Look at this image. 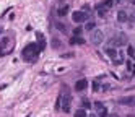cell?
<instances>
[{"mask_svg":"<svg viewBox=\"0 0 135 117\" xmlns=\"http://www.w3.org/2000/svg\"><path fill=\"white\" fill-rule=\"evenodd\" d=\"M41 44L38 46V44H28L26 47L23 49V59L24 60H34L36 57H38V54H39V51H41Z\"/></svg>","mask_w":135,"mask_h":117,"instance_id":"6da1fadb","label":"cell"},{"mask_svg":"<svg viewBox=\"0 0 135 117\" xmlns=\"http://www.w3.org/2000/svg\"><path fill=\"white\" fill-rule=\"evenodd\" d=\"M72 106V94L67 86H64V96H62V111L64 112H69Z\"/></svg>","mask_w":135,"mask_h":117,"instance_id":"7a4b0ae2","label":"cell"},{"mask_svg":"<svg viewBox=\"0 0 135 117\" xmlns=\"http://www.w3.org/2000/svg\"><path fill=\"white\" fill-rule=\"evenodd\" d=\"M90 41L93 42L95 46H99L101 42L104 41V33L101 31V29H93V31H91V38H90Z\"/></svg>","mask_w":135,"mask_h":117,"instance_id":"3957f363","label":"cell"},{"mask_svg":"<svg viewBox=\"0 0 135 117\" xmlns=\"http://www.w3.org/2000/svg\"><path fill=\"white\" fill-rule=\"evenodd\" d=\"M11 47H13L11 39H10V38H3L2 41H0V55H5L7 52H10Z\"/></svg>","mask_w":135,"mask_h":117,"instance_id":"277c9868","label":"cell"},{"mask_svg":"<svg viewBox=\"0 0 135 117\" xmlns=\"http://www.w3.org/2000/svg\"><path fill=\"white\" fill-rule=\"evenodd\" d=\"M127 36L124 34V33H119L117 36H114V38L111 39V44H114V46H117V47H122V46H127Z\"/></svg>","mask_w":135,"mask_h":117,"instance_id":"5b68a950","label":"cell"},{"mask_svg":"<svg viewBox=\"0 0 135 117\" xmlns=\"http://www.w3.org/2000/svg\"><path fill=\"white\" fill-rule=\"evenodd\" d=\"M88 18H90V15H88V13H85V11H75V13L72 15V20L75 21V23L88 21Z\"/></svg>","mask_w":135,"mask_h":117,"instance_id":"8992f818","label":"cell"},{"mask_svg":"<svg viewBox=\"0 0 135 117\" xmlns=\"http://www.w3.org/2000/svg\"><path fill=\"white\" fill-rule=\"evenodd\" d=\"M119 104H125V106H135V96H127V98H120Z\"/></svg>","mask_w":135,"mask_h":117,"instance_id":"52a82bcc","label":"cell"},{"mask_svg":"<svg viewBox=\"0 0 135 117\" xmlns=\"http://www.w3.org/2000/svg\"><path fill=\"white\" fill-rule=\"evenodd\" d=\"M88 88V80H78V81L75 83V90L77 91H83Z\"/></svg>","mask_w":135,"mask_h":117,"instance_id":"ba28073f","label":"cell"},{"mask_svg":"<svg viewBox=\"0 0 135 117\" xmlns=\"http://www.w3.org/2000/svg\"><path fill=\"white\" fill-rule=\"evenodd\" d=\"M117 21H120V23L129 21V15L125 13V11H119V13H117Z\"/></svg>","mask_w":135,"mask_h":117,"instance_id":"9c48e42d","label":"cell"},{"mask_svg":"<svg viewBox=\"0 0 135 117\" xmlns=\"http://www.w3.org/2000/svg\"><path fill=\"white\" fill-rule=\"evenodd\" d=\"M85 39L82 38V36H73V38L70 39V44H83Z\"/></svg>","mask_w":135,"mask_h":117,"instance_id":"30bf717a","label":"cell"},{"mask_svg":"<svg viewBox=\"0 0 135 117\" xmlns=\"http://www.w3.org/2000/svg\"><path fill=\"white\" fill-rule=\"evenodd\" d=\"M57 13H59V16H65L69 13V5H62V7L57 10Z\"/></svg>","mask_w":135,"mask_h":117,"instance_id":"8fae6325","label":"cell"},{"mask_svg":"<svg viewBox=\"0 0 135 117\" xmlns=\"http://www.w3.org/2000/svg\"><path fill=\"white\" fill-rule=\"evenodd\" d=\"M106 11H107V8L104 7V5H98V15H99L101 18L106 16Z\"/></svg>","mask_w":135,"mask_h":117,"instance_id":"7c38bea8","label":"cell"},{"mask_svg":"<svg viewBox=\"0 0 135 117\" xmlns=\"http://www.w3.org/2000/svg\"><path fill=\"white\" fill-rule=\"evenodd\" d=\"M106 54L109 55V57H111L112 60H116V59H117V51H116V49H107V51H106Z\"/></svg>","mask_w":135,"mask_h":117,"instance_id":"4fadbf2b","label":"cell"},{"mask_svg":"<svg viewBox=\"0 0 135 117\" xmlns=\"http://www.w3.org/2000/svg\"><path fill=\"white\" fill-rule=\"evenodd\" d=\"M98 117H107V109L104 107V106L98 109Z\"/></svg>","mask_w":135,"mask_h":117,"instance_id":"5bb4252c","label":"cell"},{"mask_svg":"<svg viewBox=\"0 0 135 117\" xmlns=\"http://www.w3.org/2000/svg\"><path fill=\"white\" fill-rule=\"evenodd\" d=\"M56 26H57V29H59V31H62V33H67V26H65V24H62V23H56Z\"/></svg>","mask_w":135,"mask_h":117,"instance_id":"9a60e30c","label":"cell"},{"mask_svg":"<svg viewBox=\"0 0 135 117\" xmlns=\"http://www.w3.org/2000/svg\"><path fill=\"white\" fill-rule=\"evenodd\" d=\"M82 104H83V107H85V109H90V107H91V102H90V99H86V98H83Z\"/></svg>","mask_w":135,"mask_h":117,"instance_id":"2e32d148","label":"cell"},{"mask_svg":"<svg viewBox=\"0 0 135 117\" xmlns=\"http://www.w3.org/2000/svg\"><path fill=\"white\" fill-rule=\"evenodd\" d=\"M127 54H129V55H130V57H132V59H135V49H133L132 46H129V47H127Z\"/></svg>","mask_w":135,"mask_h":117,"instance_id":"e0dca14e","label":"cell"},{"mask_svg":"<svg viewBox=\"0 0 135 117\" xmlns=\"http://www.w3.org/2000/svg\"><path fill=\"white\" fill-rule=\"evenodd\" d=\"M75 117H86V112H85V109H78L75 112Z\"/></svg>","mask_w":135,"mask_h":117,"instance_id":"ac0fdd59","label":"cell"},{"mask_svg":"<svg viewBox=\"0 0 135 117\" xmlns=\"http://www.w3.org/2000/svg\"><path fill=\"white\" fill-rule=\"evenodd\" d=\"M95 26H96V24H95V21H88V23H86V26H85V28H86L88 31H93V29H95Z\"/></svg>","mask_w":135,"mask_h":117,"instance_id":"d6986e66","label":"cell"},{"mask_svg":"<svg viewBox=\"0 0 135 117\" xmlns=\"http://www.w3.org/2000/svg\"><path fill=\"white\" fill-rule=\"evenodd\" d=\"M112 3H114V0H104V7H106V8H111L112 7Z\"/></svg>","mask_w":135,"mask_h":117,"instance_id":"ffe728a7","label":"cell"},{"mask_svg":"<svg viewBox=\"0 0 135 117\" xmlns=\"http://www.w3.org/2000/svg\"><path fill=\"white\" fill-rule=\"evenodd\" d=\"M82 31H83L82 28H75V29H73V34H75V36H80V34H82Z\"/></svg>","mask_w":135,"mask_h":117,"instance_id":"44dd1931","label":"cell"},{"mask_svg":"<svg viewBox=\"0 0 135 117\" xmlns=\"http://www.w3.org/2000/svg\"><path fill=\"white\" fill-rule=\"evenodd\" d=\"M52 46H54V47H59V46H60V42H59V39H54V42H52Z\"/></svg>","mask_w":135,"mask_h":117,"instance_id":"7402d4cb","label":"cell"},{"mask_svg":"<svg viewBox=\"0 0 135 117\" xmlns=\"http://www.w3.org/2000/svg\"><path fill=\"white\" fill-rule=\"evenodd\" d=\"M93 90H95V91L99 90V83H98V81H96V83H93Z\"/></svg>","mask_w":135,"mask_h":117,"instance_id":"603a6c76","label":"cell"},{"mask_svg":"<svg viewBox=\"0 0 135 117\" xmlns=\"http://www.w3.org/2000/svg\"><path fill=\"white\" fill-rule=\"evenodd\" d=\"M83 11H90V5H83Z\"/></svg>","mask_w":135,"mask_h":117,"instance_id":"cb8c5ba5","label":"cell"},{"mask_svg":"<svg viewBox=\"0 0 135 117\" xmlns=\"http://www.w3.org/2000/svg\"><path fill=\"white\" fill-rule=\"evenodd\" d=\"M127 117H135V115H133V114H129V115H127Z\"/></svg>","mask_w":135,"mask_h":117,"instance_id":"d4e9b609","label":"cell"},{"mask_svg":"<svg viewBox=\"0 0 135 117\" xmlns=\"http://www.w3.org/2000/svg\"><path fill=\"white\" fill-rule=\"evenodd\" d=\"M109 117H117V115H116V114H112V115H109Z\"/></svg>","mask_w":135,"mask_h":117,"instance_id":"484cf974","label":"cell"},{"mask_svg":"<svg viewBox=\"0 0 135 117\" xmlns=\"http://www.w3.org/2000/svg\"><path fill=\"white\" fill-rule=\"evenodd\" d=\"M132 2H133V5H135V0H132Z\"/></svg>","mask_w":135,"mask_h":117,"instance_id":"4316f807","label":"cell"},{"mask_svg":"<svg viewBox=\"0 0 135 117\" xmlns=\"http://www.w3.org/2000/svg\"><path fill=\"white\" fill-rule=\"evenodd\" d=\"M127 2H130V0H127Z\"/></svg>","mask_w":135,"mask_h":117,"instance_id":"83f0119b","label":"cell"}]
</instances>
